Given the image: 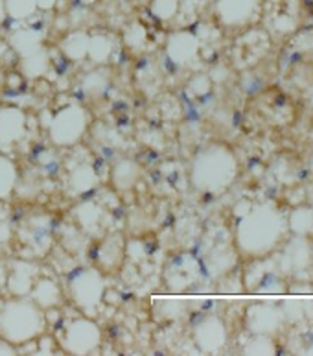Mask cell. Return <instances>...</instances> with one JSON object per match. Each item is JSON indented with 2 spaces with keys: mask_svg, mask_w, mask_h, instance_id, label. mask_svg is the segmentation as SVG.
I'll list each match as a JSON object with an SVG mask.
<instances>
[{
  "mask_svg": "<svg viewBox=\"0 0 313 356\" xmlns=\"http://www.w3.org/2000/svg\"><path fill=\"white\" fill-rule=\"evenodd\" d=\"M74 218L87 236H105L107 211L100 203L83 202L74 209Z\"/></svg>",
  "mask_w": 313,
  "mask_h": 356,
  "instance_id": "obj_10",
  "label": "cell"
},
{
  "mask_svg": "<svg viewBox=\"0 0 313 356\" xmlns=\"http://www.w3.org/2000/svg\"><path fill=\"white\" fill-rule=\"evenodd\" d=\"M22 238L28 240L30 245L37 253H44L50 248L52 242V227H50V218L44 216H33L26 220L22 227Z\"/></svg>",
  "mask_w": 313,
  "mask_h": 356,
  "instance_id": "obj_17",
  "label": "cell"
},
{
  "mask_svg": "<svg viewBox=\"0 0 313 356\" xmlns=\"http://www.w3.org/2000/svg\"><path fill=\"white\" fill-rule=\"evenodd\" d=\"M98 185H100V177L96 174L94 165L89 159L76 161L70 165L69 174H67V188H69L70 194L83 196V194L94 191Z\"/></svg>",
  "mask_w": 313,
  "mask_h": 356,
  "instance_id": "obj_11",
  "label": "cell"
},
{
  "mask_svg": "<svg viewBox=\"0 0 313 356\" xmlns=\"http://www.w3.org/2000/svg\"><path fill=\"white\" fill-rule=\"evenodd\" d=\"M260 2L258 0H216L214 11L223 26H242L256 15Z\"/></svg>",
  "mask_w": 313,
  "mask_h": 356,
  "instance_id": "obj_9",
  "label": "cell"
},
{
  "mask_svg": "<svg viewBox=\"0 0 313 356\" xmlns=\"http://www.w3.org/2000/svg\"><path fill=\"white\" fill-rule=\"evenodd\" d=\"M90 126V113L81 104H67L48 122V137L58 148H72L81 143Z\"/></svg>",
  "mask_w": 313,
  "mask_h": 356,
  "instance_id": "obj_3",
  "label": "cell"
},
{
  "mask_svg": "<svg viewBox=\"0 0 313 356\" xmlns=\"http://www.w3.org/2000/svg\"><path fill=\"white\" fill-rule=\"evenodd\" d=\"M37 2V10L39 11H52L56 10L59 0H35Z\"/></svg>",
  "mask_w": 313,
  "mask_h": 356,
  "instance_id": "obj_28",
  "label": "cell"
},
{
  "mask_svg": "<svg viewBox=\"0 0 313 356\" xmlns=\"http://www.w3.org/2000/svg\"><path fill=\"white\" fill-rule=\"evenodd\" d=\"M142 177V166L135 159H120L111 168V185L117 192H131Z\"/></svg>",
  "mask_w": 313,
  "mask_h": 356,
  "instance_id": "obj_15",
  "label": "cell"
},
{
  "mask_svg": "<svg viewBox=\"0 0 313 356\" xmlns=\"http://www.w3.org/2000/svg\"><path fill=\"white\" fill-rule=\"evenodd\" d=\"M4 89H6V76H4V72L0 70V100H2V95H4Z\"/></svg>",
  "mask_w": 313,
  "mask_h": 356,
  "instance_id": "obj_32",
  "label": "cell"
},
{
  "mask_svg": "<svg viewBox=\"0 0 313 356\" xmlns=\"http://www.w3.org/2000/svg\"><path fill=\"white\" fill-rule=\"evenodd\" d=\"M6 15L13 21H28L37 13L35 0H4Z\"/></svg>",
  "mask_w": 313,
  "mask_h": 356,
  "instance_id": "obj_24",
  "label": "cell"
},
{
  "mask_svg": "<svg viewBox=\"0 0 313 356\" xmlns=\"http://www.w3.org/2000/svg\"><path fill=\"white\" fill-rule=\"evenodd\" d=\"M166 58L177 67L190 65L199 54V39L194 32L188 30H176L166 39Z\"/></svg>",
  "mask_w": 313,
  "mask_h": 356,
  "instance_id": "obj_8",
  "label": "cell"
},
{
  "mask_svg": "<svg viewBox=\"0 0 313 356\" xmlns=\"http://www.w3.org/2000/svg\"><path fill=\"white\" fill-rule=\"evenodd\" d=\"M48 67H50V54H48L46 47L19 58V72L28 80H39L46 74Z\"/></svg>",
  "mask_w": 313,
  "mask_h": 356,
  "instance_id": "obj_19",
  "label": "cell"
},
{
  "mask_svg": "<svg viewBox=\"0 0 313 356\" xmlns=\"http://www.w3.org/2000/svg\"><path fill=\"white\" fill-rule=\"evenodd\" d=\"M148 28L144 26L140 21H131L128 26L124 28L122 41L131 52H142L148 47Z\"/></svg>",
  "mask_w": 313,
  "mask_h": 356,
  "instance_id": "obj_23",
  "label": "cell"
},
{
  "mask_svg": "<svg viewBox=\"0 0 313 356\" xmlns=\"http://www.w3.org/2000/svg\"><path fill=\"white\" fill-rule=\"evenodd\" d=\"M0 355H17V347H13L11 343L0 338Z\"/></svg>",
  "mask_w": 313,
  "mask_h": 356,
  "instance_id": "obj_30",
  "label": "cell"
},
{
  "mask_svg": "<svg viewBox=\"0 0 313 356\" xmlns=\"http://www.w3.org/2000/svg\"><path fill=\"white\" fill-rule=\"evenodd\" d=\"M11 233H13V229H11L10 211L2 209V205H0V250L8 244V240L11 238Z\"/></svg>",
  "mask_w": 313,
  "mask_h": 356,
  "instance_id": "obj_26",
  "label": "cell"
},
{
  "mask_svg": "<svg viewBox=\"0 0 313 356\" xmlns=\"http://www.w3.org/2000/svg\"><path fill=\"white\" fill-rule=\"evenodd\" d=\"M238 170L232 152L227 146L212 144L199 149L190 163V183L197 192L218 194L234 181Z\"/></svg>",
  "mask_w": 313,
  "mask_h": 356,
  "instance_id": "obj_2",
  "label": "cell"
},
{
  "mask_svg": "<svg viewBox=\"0 0 313 356\" xmlns=\"http://www.w3.org/2000/svg\"><path fill=\"white\" fill-rule=\"evenodd\" d=\"M180 10V0H149V11L157 21H171Z\"/></svg>",
  "mask_w": 313,
  "mask_h": 356,
  "instance_id": "obj_25",
  "label": "cell"
},
{
  "mask_svg": "<svg viewBox=\"0 0 313 356\" xmlns=\"http://www.w3.org/2000/svg\"><path fill=\"white\" fill-rule=\"evenodd\" d=\"M28 298L32 299L33 303L37 305L39 309H43L44 312L59 309L61 303H63L61 286L53 279H48V277H39Z\"/></svg>",
  "mask_w": 313,
  "mask_h": 356,
  "instance_id": "obj_16",
  "label": "cell"
},
{
  "mask_svg": "<svg viewBox=\"0 0 313 356\" xmlns=\"http://www.w3.org/2000/svg\"><path fill=\"white\" fill-rule=\"evenodd\" d=\"M72 303L85 314H96L105 298V277L100 268H81L69 279Z\"/></svg>",
  "mask_w": 313,
  "mask_h": 356,
  "instance_id": "obj_4",
  "label": "cell"
},
{
  "mask_svg": "<svg viewBox=\"0 0 313 356\" xmlns=\"http://www.w3.org/2000/svg\"><path fill=\"white\" fill-rule=\"evenodd\" d=\"M19 183V170L13 159L0 152V202L10 200Z\"/></svg>",
  "mask_w": 313,
  "mask_h": 356,
  "instance_id": "obj_22",
  "label": "cell"
},
{
  "mask_svg": "<svg viewBox=\"0 0 313 356\" xmlns=\"http://www.w3.org/2000/svg\"><path fill=\"white\" fill-rule=\"evenodd\" d=\"M44 41H46V35H44L43 30L32 26L17 28L8 35V47L19 58H24L28 54L37 52V50L44 48Z\"/></svg>",
  "mask_w": 313,
  "mask_h": 356,
  "instance_id": "obj_14",
  "label": "cell"
},
{
  "mask_svg": "<svg viewBox=\"0 0 313 356\" xmlns=\"http://www.w3.org/2000/svg\"><path fill=\"white\" fill-rule=\"evenodd\" d=\"M58 343L67 355H92L101 346V329L94 319L76 318L59 330Z\"/></svg>",
  "mask_w": 313,
  "mask_h": 356,
  "instance_id": "obj_5",
  "label": "cell"
},
{
  "mask_svg": "<svg viewBox=\"0 0 313 356\" xmlns=\"http://www.w3.org/2000/svg\"><path fill=\"white\" fill-rule=\"evenodd\" d=\"M28 135V115L17 106H0V152L11 154Z\"/></svg>",
  "mask_w": 313,
  "mask_h": 356,
  "instance_id": "obj_6",
  "label": "cell"
},
{
  "mask_svg": "<svg viewBox=\"0 0 313 356\" xmlns=\"http://www.w3.org/2000/svg\"><path fill=\"white\" fill-rule=\"evenodd\" d=\"M89 41L90 32H87V30H72L61 39L59 50L70 61H83V59H87V52H89Z\"/></svg>",
  "mask_w": 313,
  "mask_h": 356,
  "instance_id": "obj_18",
  "label": "cell"
},
{
  "mask_svg": "<svg viewBox=\"0 0 313 356\" xmlns=\"http://www.w3.org/2000/svg\"><path fill=\"white\" fill-rule=\"evenodd\" d=\"M186 90H188V95L190 96H203L205 92L208 90V80L207 76H196V78H192V81L188 83V87H186Z\"/></svg>",
  "mask_w": 313,
  "mask_h": 356,
  "instance_id": "obj_27",
  "label": "cell"
},
{
  "mask_svg": "<svg viewBox=\"0 0 313 356\" xmlns=\"http://www.w3.org/2000/svg\"><path fill=\"white\" fill-rule=\"evenodd\" d=\"M124 257H126V242H124L122 234H107L98 248L96 262H98L101 271L111 273V271H117L122 266Z\"/></svg>",
  "mask_w": 313,
  "mask_h": 356,
  "instance_id": "obj_13",
  "label": "cell"
},
{
  "mask_svg": "<svg viewBox=\"0 0 313 356\" xmlns=\"http://www.w3.org/2000/svg\"><path fill=\"white\" fill-rule=\"evenodd\" d=\"M8 19V15H6V8H4V0H0V26L4 24V21Z\"/></svg>",
  "mask_w": 313,
  "mask_h": 356,
  "instance_id": "obj_31",
  "label": "cell"
},
{
  "mask_svg": "<svg viewBox=\"0 0 313 356\" xmlns=\"http://www.w3.org/2000/svg\"><path fill=\"white\" fill-rule=\"evenodd\" d=\"M109 86H111V74H109V70L103 69L90 70L80 81L81 92L89 100H98L101 96H105Z\"/></svg>",
  "mask_w": 313,
  "mask_h": 356,
  "instance_id": "obj_20",
  "label": "cell"
},
{
  "mask_svg": "<svg viewBox=\"0 0 313 356\" xmlns=\"http://www.w3.org/2000/svg\"><path fill=\"white\" fill-rule=\"evenodd\" d=\"M6 281H8V261L0 259V292L2 288H6Z\"/></svg>",
  "mask_w": 313,
  "mask_h": 356,
  "instance_id": "obj_29",
  "label": "cell"
},
{
  "mask_svg": "<svg viewBox=\"0 0 313 356\" xmlns=\"http://www.w3.org/2000/svg\"><path fill=\"white\" fill-rule=\"evenodd\" d=\"M41 277V266L32 261L17 259L8 262V281L6 288L15 298H28L33 284Z\"/></svg>",
  "mask_w": 313,
  "mask_h": 356,
  "instance_id": "obj_7",
  "label": "cell"
},
{
  "mask_svg": "<svg viewBox=\"0 0 313 356\" xmlns=\"http://www.w3.org/2000/svg\"><path fill=\"white\" fill-rule=\"evenodd\" d=\"M112 52H115V41L107 33H90L87 59H90L94 65H105L111 59Z\"/></svg>",
  "mask_w": 313,
  "mask_h": 356,
  "instance_id": "obj_21",
  "label": "cell"
},
{
  "mask_svg": "<svg viewBox=\"0 0 313 356\" xmlns=\"http://www.w3.org/2000/svg\"><path fill=\"white\" fill-rule=\"evenodd\" d=\"M46 332V314L30 298L11 296L0 301V338L13 347L37 341Z\"/></svg>",
  "mask_w": 313,
  "mask_h": 356,
  "instance_id": "obj_1",
  "label": "cell"
},
{
  "mask_svg": "<svg viewBox=\"0 0 313 356\" xmlns=\"http://www.w3.org/2000/svg\"><path fill=\"white\" fill-rule=\"evenodd\" d=\"M194 341L205 353H214L225 343V327L218 318H205L194 329Z\"/></svg>",
  "mask_w": 313,
  "mask_h": 356,
  "instance_id": "obj_12",
  "label": "cell"
},
{
  "mask_svg": "<svg viewBox=\"0 0 313 356\" xmlns=\"http://www.w3.org/2000/svg\"><path fill=\"white\" fill-rule=\"evenodd\" d=\"M78 4L83 6V8H90V6L98 4V0H78Z\"/></svg>",
  "mask_w": 313,
  "mask_h": 356,
  "instance_id": "obj_33",
  "label": "cell"
}]
</instances>
